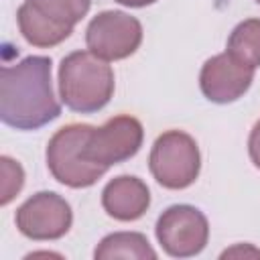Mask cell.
Masks as SVG:
<instances>
[{
  "label": "cell",
  "instance_id": "15",
  "mask_svg": "<svg viewBox=\"0 0 260 260\" xmlns=\"http://www.w3.org/2000/svg\"><path fill=\"white\" fill-rule=\"evenodd\" d=\"M0 167H2V205H8L24 185V171L10 156H2Z\"/></svg>",
  "mask_w": 260,
  "mask_h": 260
},
{
  "label": "cell",
  "instance_id": "7",
  "mask_svg": "<svg viewBox=\"0 0 260 260\" xmlns=\"http://www.w3.org/2000/svg\"><path fill=\"white\" fill-rule=\"evenodd\" d=\"M144 140V128L138 118L120 114L104 122L100 128L93 126L85 142V158L110 169L132 158Z\"/></svg>",
  "mask_w": 260,
  "mask_h": 260
},
{
  "label": "cell",
  "instance_id": "10",
  "mask_svg": "<svg viewBox=\"0 0 260 260\" xmlns=\"http://www.w3.org/2000/svg\"><path fill=\"white\" fill-rule=\"evenodd\" d=\"M102 207L118 221H134L150 207V191L142 179L134 175H120L104 187Z\"/></svg>",
  "mask_w": 260,
  "mask_h": 260
},
{
  "label": "cell",
  "instance_id": "2",
  "mask_svg": "<svg viewBox=\"0 0 260 260\" xmlns=\"http://www.w3.org/2000/svg\"><path fill=\"white\" fill-rule=\"evenodd\" d=\"M114 71L91 51H73L59 65V98L79 114H93L114 95Z\"/></svg>",
  "mask_w": 260,
  "mask_h": 260
},
{
  "label": "cell",
  "instance_id": "8",
  "mask_svg": "<svg viewBox=\"0 0 260 260\" xmlns=\"http://www.w3.org/2000/svg\"><path fill=\"white\" fill-rule=\"evenodd\" d=\"M14 223L28 240H59L69 232L73 223V211L59 193L39 191L16 209Z\"/></svg>",
  "mask_w": 260,
  "mask_h": 260
},
{
  "label": "cell",
  "instance_id": "6",
  "mask_svg": "<svg viewBox=\"0 0 260 260\" xmlns=\"http://www.w3.org/2000/svg\"><path fill=\"white\" fill-rule=\"evenodd\" d=\"M154 234L162 250L173 258L197 256L209 240V223L201 209L179 203L167 207L154 225Z\"/></svg>",
  "mask_w": 260,
  "mask_h": 260
},
{
  "label": "cell",
  "instance_id": "9",
  "mask_svg": "<svg viewBox=\"0 0 260 260\" xmlns=\"http://www.w3.org/2000/svg\"><path fill=\"white\" fill-rule=\"evenodd\" d=\"M254 81V67L238 61L228 51L207 59L199 73V87L213 104H232L240 100Z\"/></svg>",
  "mask_w": 260,
  "mask_h": 260
},
{
  "label": "cell",
  "instance_id": "5",
  "mask_svg": "<svg viewBox=\"0 0 260 260\" xmlns=\"http://www.w3.org/2000/svg\"><path fill=\"white\" fill-rule=\"evenodd\" d=\"M142 43V24L136 16L122 10L95 14L85 28L87 51L104 61H120L136 53Z\"/></svg>",
  "mask_w": 260,
  "mask_h": 260
},
{
  "label": "cell",
  "instance_id": "3",
  "mask_svg": "<svg viewBox=\"0 0 260 260\" xmlns=\"http://www.w3.org/2000/svg\"><path fill=\"white\" fill-rule=\"evenodd\" d=\"M93 126L67 124L59 128L47 144V167L55 181L71 189L91 187L106 175V167L85 158V142Z\"/></svg>",
  "mask_w": 260,
  "mask_h": 260
},
{
  "label": "cell",
  "instance_id": "12",
  "mask_svg": "<svg viewBox=\"0 0 260 260\" xmlns=\"http://www.w3.org/2000/svg\"><path fill=\"white\" fill-rule=\"evenodd\" d=\"M95 260H112V258H134V260H154L156 252L150 242L140 232H114L102 238L93 252Z\"/></svg>",
  "mask_w": 260,
  "mask_h": 260
},
{
  "label": "cell",
  "instance_id": "14",
  "mask_svg": "<svg viewBox=\"0 0 260 260\" xmlns=\"http://www.w3.org/2000/svg\"><path fill=\"white\" fill-rule=\"evenodd\" d=\"M26 2H30L47 18L65 26H75L89 12L91 6V0H26Z\"/></svg>",
  "mask_w": 260,
  "mask_h": 260
},
{
  "label": "cell",
  "instance_id": "4",
  "mask_svg": "<svg viewBox=\"0 0 260 260\" xmlns=\"http://www.w3.org/2000/svg\"><path fill=\"white\" fill-rule=\"evenodd\" d=\"M148 169L165 189L179 191L191 187L201 171V154L195 138L183 130L162 132L150 148Z\"/></svg>",
  "mask_w": 260,
  "mask_h": 260
},
{
  "label": "cell",
  "instance_id": "11",
  "mask_svg": "<svg viewBox=\"0 0 260 260\" xmlns=\"http://www.w3.org/2000/svg\"><path fill=\"white\" fill-rule=\"evenodd\" d=\"M16 20L24 41L35 47H55L65 39H69V35L73 32V26H65L47 18L26 0L18 6Z\"/></svg>",
  "mask_w": 260,
  "mask_h": 260
},
{
  "label": "cell",
  "instance_id": "18",
  "mask_svg": "<svg viewBox=\"0 0 260 260\" xmlns=\"http://www.w3.org/2000/svg\"><path fill=\"white\" fill-rule=\"evenodd\" d=\"M256 2H258V4H260V0H256Z\"/></svg>",
  "mask_w": 260,
  "mask_h": 260
},
{
  "label": "cell",
  "instance_id": "1",
  "mask_svg": "<svg viewBox=\"0 0 260 260\" xmlns=\"http://www.w3.org/2000/svg\"><path fill=\"white\" fill-rule=\"evenodd\" d=\"M51 57L30 55L0 71V118L16 130H39L59 118L53 93Z\"/></svg>",
  "mask_w": 260,
  "mask_h": 260
},
{
  "label": "cell",
  "instance_id": "17",
  "mask_svg": "<svg viewBox=\"0 0 260 260\" xmlns=\"http://www.w3.org/2000/svg\"><path fill=\"white\" fill-rule=\"evenodd\" d=\"M114 2H118L122 6H128V8H144V6L154 4L156 0H114Z\"/></svg>",
  "mask_w": 260,
  "mask_h": 260
},
{
  "label": "cell",
  "instance_id": "16",
  "mask_svg": "<svg viewBox=\"0 0 260 260\" xmlns=\"http://www.w3.org/2000/svg\"><path fill=\"white\" fill-rule=\"evenodd\" d=\"M248 154L256 169H260V120L254 124L248 136Z\"/></svg>",
  "mask_w": 260,
  "mask_h": 260
},
{
  "label": "cell",
  "instance_id": "13",
  "mask_svg": "<svg viewBox=\"0 0 260 260\" xmlns=\"http://www.w3.org/2000/svg\"><path fill=\"white\" fill-rule=\"evenodd\" d=\"M225 51L254 69L260 67V18H246L238 22L230 32Z\"/></svg>",
  "mask_w": 260,
  "mask_h": 260
}]
</instances>
